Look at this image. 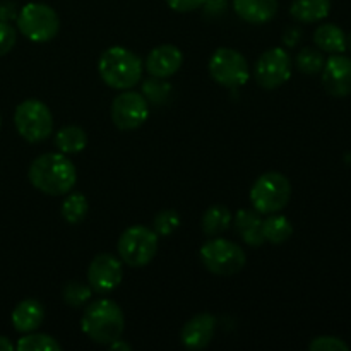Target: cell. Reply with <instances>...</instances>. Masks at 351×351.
<instances>
[{
    "mask_svg": "<svg viewBox=\"0 0 351 351\" xmlns=\"http://www.w3.org/2000/svg\"><path fill=\"white\" fill-rule=\"evenodd\" d=\"M27 178L36 191L47 195H65L75 187L77 170L64 153H45L34 158L27 170Z\"/></svg>",
    "mask_w": 351,
    "mask_h": 351,
    "instance_id": "obj_1",
    "label": "cell"
},
{
    "mask_svg": "<svg viewBox=\"0 0 351 351\" xmlns=\"http://www.w3.org/2000/svg\"><path fill=\"white\" fill-rule=\"evenodd\" d=\"M81 329L91 341L108 346L115 339L122 338L125 329V315L117 302L110 298H99L84 308Z\"/></svg>",
    "mask_w": 351,
    "mask_h": 351,
    "instance_id": "obj_2",
    "label": "cell"
},
{
    "mask_svg": "<svg viewBox=\"0 0 351 351\" xmlns=\"http://www.w3.org/2000/svg\"><path fill=\"white\" fill-rule=\"evenodd\" d=\"M144 62L123 47H110L98 60V74L108 88L117 91L132 89L141 81Z\"/></svg>",
    "mask_w": 351,
    "mask_h": 351,
    "instance_id": "obj_3",
    "label": "cell"
},
{
    "mask_svg": "<svg viewBox=\"0 0 351 351\" xmlns=\"http://www.w3.org/2000/svg\"><path fill=\"white\" fill-rule=\"evenodd\" d=\"M160 249V237L154 230L144 225L125 228L117 243L120 261L130 267H144L156 257Z\"/></svg>",
    "mask_w": 351,
    "mask_h": 351,
    "instance_id": "obj_4",
    "label": "cell"
},
{
    "mask_svg": "<svg viewBox=\"0 0 351 351\" xmlns=\"http://www.w3.org/2000/svg\"><path fill=\"white\" fill-rule=\"evenodd\" d=\"M291 197V184L280 171H266L250 189V204L261 215L283 211Z\"/></svg>",
    "mask_w": 351,
    "mask_h": 351,
    "instance_id": "obj_5",
    "label": "cell"
},
{
    "mask_svg": "<svg viewBox=\"0 0 351 351\" xmlns=\"http://www.w3.org/2000/svg\"><path fill=\"white\" fill-rule=\"evenodd\" d=\"M14 125L27 143H43L53 132V115L48 105L40 99H24L14 112Z\"/></svg>",
    "mask_w": 351,
    "mask_h": 351,
    "instance_id": "obj_6",
    "label": "cell"
},
{
    "mask_svg": "<svg viewBox=\"0 0 351 351\" xmlns=\"http://www.w3.org/2000/svg\"><path fill=\"white\" fill-rule=\"evenodd\" d=\"M17 27L27 40L34 43L51 41L60 31V17L50 5L29 2L17 14Z\"/></svg>",
    "mask_w": 351,
    "mask_h": 351,
    "instance_id": "obj_7",
    "label": "cell"
},
{
    "mask_svg": "<svg viewBox=\"0 0 351 351\" xmlns=\"http://www.w3.org/2000/svg\"><path fill=\"white\" fill-rule=\"evenodd\" d=\"M201 263L216 276H233L245 267L247 257L242 247L226 239H213L201 247Z\"/></svg>",
    "mask_w": 351,
    "mask_h": 351,
    "instance_id": "obj_8",
    "label": "cell"
},
{
    "mask_svg": "<svg viewBox=\"0 0 351 351\" xmlns=\"http://www.w3.org/2000/svg\"><path fill=\"white\" fill-rule=\"evenodd\" d=\"M208 69L213 81L228 89H237L247 84L250 77L247 58L235 48H218L209 58Z\"/></svg>",
    "mask_w": 351,
    "mask_h": 351,
    "instance_id": "obj_9",
    "label": "cell"
},
{
    "mask_svg": "<svg viewBox=\"0 0 351 351\" xmlns=\"http://www.w3.org/2000/svg\"><path fill=\"white\" fill-rule=\"evenodd\" d=\"M293 62L285 48L274 47L261 53L254 65V77L263 89L273 91L290 81Z\"/></svg>",
    "mask_w": 351,
    "mask_h": 351,
    "instance_id": "obj_10",
    "label": "cell"
},
{
    "mask_svg": "<svg viewBox=\"0 0 351 351\" xmlns=\"http://www.w3.org/2000/svg\"><path fill=\"white\" fill-rule=\"evenodd\" d=\"M110 117L117 129L136 130L146 123L149 117V103L143 93L125 89L113 99Z\"/></svg>",
    "mask_w": 351,
    "mask_h": 351,
    "instance_id": "obj_11",
    "label": "cell"
},
{
    "mask_svg": "<svg viewBox=\"0 0 351 351\" xmlns=\"http://www.w3.org/2000/svg\"><path fill=\"white\" fill-rule=\"evenodd\" d=\"M123 267L120 257L113 254H99L88 267V285L99 295H110L120 287Z\"/></svg>",
    "mask_w": 351,
    "mask_h": 351,
    "instance_id": "obj_12",
    "label": "cell"
},
{
    "mask_svg": "<svg viewBox=\"0 0 351 351\" xmlns=\"http://www.w3.org/2000/svg\"><path fill=\"white\" fill-rule=\"evenodd\" d=\"M322 86L335 98H346L351 95V58L335 53L324 62L321 71Z\"/></svg>",
    "mask_w": 351,
    "mask_h": 351,
    "instance_id": "obj_13",
    "label": "cell"
},
{
    "mask_svg": "<svg viewBox=\"0 0 351 351\" xmlns=\"http://www.w3.org/2000/svg\"><path fill=\"white\" fill-rule=\"evenodd\" d=\"M184 64V55L175 45H158L147 53L144 69L151 77L168 79L177 74Z\"/></svg>",
    "mask_w": 351,
    "mask_h": 351,
    "instance_id": "obj_14",
    "label": "cell"
},
{
    "mask_svg": "<svg viewBox=\"0 0 351 351\" xmlns=\"http://www.w3.org/2000/svg\"><path fill=\"white\" fill-rule=\"evenodd\" d=\"M216 332V317L211 314H197L185 322L180 332L182 345L187 350H202L209 346Z\"/></svg>",
    "mask_w": 351,
    "mask_h": 351,
    "instance_id": "obj_15",
    "label": "cell"
},
{
    "mask_svg": "<svg viewBox=\"0 0 351 351\" xmlns=\"http://www.w3.org/2000/svg\"><path fill=\"white\" fill-rule=\"evenodd\" d=\"M10 321H12L14 329L21 335L38 331L45 321V307L41 305V302L34 300V298H26L16 305L12 315H10Z\"/></svg>",
    "mask_w": 351,
    "mask_h": 351,
    "instance_id": "obj_16",
    "label": "cell"
},
{
    "mask_svg": "<svg viewBox=\"0 0 351 351\" xmlns=\"http://www.w3.org/2000/svg\"><path fill=\"white\" fill-rule=\"evenodd\" d=\"M278 0H233V10L249 24H266L278 14Z\"/></svg>",
    "mask_w": 351,
    "mask_h": 351,
    "instance_id": "obj_17",
    "label": "cell"
},
{
    "mask_svg": "<svg viewBox=\"0 0 351 351\" xmlns=\"http://www.w3.org/2000/svg\"><path fill=\"white\" fill-rule=\"evenodd\" d=\"M264 218L256 209H240L235 215V228L243 243L250 247H261L264 240L263 233Z\"/></svg>",
    "mask_w": 351,
    "mask_h": 351,
    "instance_id": "obj_18",
    "label": "cell"
},
{
    "mask_svg": "<svg viewBox=\"0 0 351 351\" xmlns=\"http://www.w3.org/2000/svg\"><path fill=\"white\" fill-rule=\"evenodd\" d=\"M314 43L321 51L329 55L345 53L346 34L339 26L332 23H324L314 31Z\"/></svg>",
    "mask_w": 351,
    "mask_h": 351,
    "instance_id": "obj_19",
    "label": "cell"
},
{
    "mask_svg": "<svg viewBox=\"0 0 351 351\" xmlns=\"http://www.w3.org/2000/svg\"><path fill=\"white\" fill-rule=\"evenodd\" d=\"M331 12V0H293L290 14L298 23H319Z\"/></svg>",
    "mask_w": 351,
    "mask_h": 351,
    "instance_id": "obj_20",
    "label": "cell"
},
{
    "mask_svg": "<svg viewBox=\"0 0 351 351\" xmlns=\"http://www.w3.org/2000/svg\"><path fill=\"white\" fill-rule=\"evenodd\" d=\"M55 147L64 154H77L88 144V136L79 125H65L55 134Z\"/></svg>",
    "mask_w": 351,
    "mask_h": 351,
    "instance_id": "obj_21",
    "label": "cell"
},
{
    "mask_svg": "<svg viewBox=\"0 0 351 351\" xmlns=\"http://www.w3.org/2000/svg\"><path fill=\"white\" fill-rule=\"evenodd\" d=\"M230 223H232V213H230V209L226 206L215 204L206 209L204 215H202L201 228L204 232V235L218 237L230 228Z\"/></svg>",
    "mask_w": 351,
    "mask_h": 351,
    "instance_id": "obj_22",
    "label": "cell"
},
{
    "mask_svg": "<svg viewBox=\"0 0 351 351\" xmlns=\"http://www.w3.org/2000/svg\"><path fill=\"white\" fill-rule=\"evenodd\" d=\"M264 240L273 245H281L293 235V225L290 219L283 215H267L263 221Z\"/></svg>",
    "mask_w": 351,
    "mask_h": 351,
    "instance_id": "obj_23",
    "label": "cell"
},
{
    "mask_svg": "<svg viewBox=\"0 0 351 351\" xmlns=\"http://www.w3.org/2000/svg\"><path fill=\"white\" fill-rule=\"evenodd\" d=\"M89 211L88 197L81 192H74V194L67 195L65 201L62 202V216L71 225H77V223L84 221Z\"/></svg>",
    "mask_w": 351,
    "mask_h": 351,
    "instance_id": "obj_24",
    "label": "cell"
},
{
    "mask_svg": "<svg viewBox=\"0 0 351 351\" xmlns=\"http://www.w3.org/2000/svg\"><path fill=\"white\" fill-rule=\"evenodd\" d=\"M17 351H60L62 346L51 336L43 332H27L23 338H19L16 345Z\"/></svg>",
    "mask_w": 351,
    "mask_h": 351,
    "instance_id": "obj_25",
    "label": "cell"
},
{
    "mask_svg": "<svg viewBox=\"0 0 351 351\" xmlns=\"http://www.w3.org/2000/svg\"><path fill=\"white\" fill-rule=\"evenodd\" d=\"M324 55L319 48H304V50L298 51L297 58H295V67L302 72V74L307 75H315L322 71L324 67Z\"/></svg>",
    "mask_w": 351,
    "mask_h": 351,
    "instance_id": "obj_26",
    "label": "cell"
},
{
    "mask_svg": "<svg viewBox=\"0 0 351 351\" xmlns=\"http://www.w3.org/2000/svg\"><path fill=\"white\" fill-rule=\"evenodd\" d=\"M93 297V288L79 281H69L62 290V298L72 308H79L88 304Z\"/></svg>",
    "mask_w": 351,
    "mask_h": 351,
    "instance_id": "obj_27",
    "label": "cell"
},
{
    "mask_svg": "<svg viewBox=\"0 0 351 351\" xmlns=\"http://www.w3.org/2000/svg\"><path fill=\"white\" fill-rule=\"evenodd\" d=\"M171 86L168 84L167 79L151 77L143 84V95L149 105H165L170 96Z\"/></svg>",
    "mask_w": 351,
    "mask_h": 351,
    "instance_id": "obj_28",
    "label": "cell"
},
{
    "mask_svg": "<svg viewBox=\"0 0 351 351\" xmlns=\"http://www.w3.org/2000/svg\"><path fill=\"white\" fill-rule=\"evenodd\" d=\"M180 223V215L177 211H173V209L160 211L154 216V232L158 233V237H168L173 232H177Z\"/></svg>",
    "mask_w": 351,
    "mask_h": 351,
    "instance_id": "obj_29",
    "label": "cell"
},
{
    "mask_svg": "<svg viewBox=\"0 0 351 351\" xmlns=\"http://www.w3.org/2000/svg\"><path fill=\"white\" fill-rule=\"evenodd\" d=\"M311 351H348V343L338 336H317L308 345Z\"/></svg>",
    "mask_w": 351,
    "mask_h": 351,
    "instance_id": "obj_30",
    "label": "cell"
},
{
    "mask_svg": "<svg viewBox=\"0 0 351 351\" xmlns=\"http://www.w3.org/2000/svg\"><path fill=\"white\" fill-rule=\"evenodd\" d=\"M17 41V33L9 23L0 21V57L9 53Z\"/></svg>",
    "mask_w": 351,
    "mask_h": 351,
    "instance_id": "obj_31",
    "label": "cell"
},
{
    "mask_svg": "<svg viewBox=\"0 0 351 351\" xmlns=\"http://www.w3.org/2000/svg\"><path fill=\"white\" fill-rule=\"evenodd\" d=\"M167 3L175 12H192L195 9H201L204 0H167Z\"/></svg>",
    "mask_w": 351,
    "mask_h": 351,
    "instance_id": "obj_32",
    "label": "cell"
},
{
    "mask_svg": "<svg viewBox=\"0 0 351 351\" xmlns=\"http://www.w3.org/2000/svg\"><path fill=\"white\" fill-rule=\"evenodd\" d=\"M202 9H204L206 16L218 17L226 10V0H204Z\"/></svg>",
    "mask_w": 351,
    "mask_h": 351,
    "instance_id": "obj_33",
    "label": "cell"
},
{
    "mask_svg": "<svg viewBox=\"0 0 351 351\" xmlns=\"http://www.w3.org/2000/svg\"><path fill=\"white\" fill-rule=\"evenodd\" d=\"M17 10H16V5L10 2H3L0 3V21H5V23H9L10 19H17Z\"/></svg>",
    "mask_w": 351,
    "mask_h": 351,
    "instance_id": "obj_34",
    "label": "cell"
},
{
    "mask_svg": "<svg viewBox=\"0 0 351 351\" xmlns=\"http://www.w3.org/2000/svg\"><path fill=\"white\" fill-rule=\"evenodd\" d=\"M300 29L298 27H288L283 33V41L287 47H295L300 41Z\"/></svg>",
    "mask_w": 351,
    "mask_h": 351,
    "instance_id": "obj_35",
    "label": "cell"
},
{
    "mask_svg": "<svg viewBox=\"0 0 351 351\" xmlns=\"http://www.w3.org/2000/svg\"><path fill=\"white\" fill-rule=\"evenodd\" d=\"M110 348H112L113 351H130V345H127V343L122 341V338L115 339L113 343H110Z\"/></svg>",
    "mask_w": 351,
    "mask_h": 351,
    "instance_id": "obj_36",
    "label": "cell"
},
{
    "mask_svg": "<svg viewBox=\"0 0 351 351\" xmlns=\"http://www.w3.org/2000/svg\"><path fill=\"white\" fill-rule=\"evenodd\" d=\"M16 346L10 343L9 338H5V336H0V351H12Z\"/></svg>",
    "mask_w": 351,
    "mask_h": 351,
    "instance_id": "obj_37",
    "label": "cell"
},
{
    "mask_svg": "<svg viewBox=\"0 0 351 351\" xmlns=\"http://www.w3.org/2000/svg\"><path fill=\"white\" fill-rule=\"evenodd\" d=\"M346 50L351 53V33L346 34Z\"/></svg>",
    "mask_w": 351,
    "mask_h": 351,
    "instance_id": "obj_38",
    "label": "cell"
},
{
    "mask_svg": "<svg viewBox=\"0 0 351 351\" xmlns=\"http://www.w3.org/2000/svg\"><path fill=\"white\" fill-rule=\"evenodd\" d=\"M0 127H2V117H0Z\"/></svg>",
    "mask_w": 351,
    "mask_h": 351,
    "instance_id": "obj_39",
    "label": "cell"
}]
</instances>
